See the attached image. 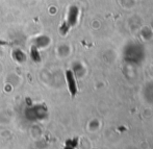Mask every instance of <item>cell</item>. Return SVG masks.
<instances>
[{"instance_id": "1", "label": "cell", "mask_w": 153, "mask_h": 149, "mask_svg": "<svg viewBox=\"0 0 153 149\" xmlns=\"http://www.w3.org/2000/svg\"><path fill=\"white\" fill-rule=\"evenodd\" d=\"M67 80H68V85H69V89H70V92H71V94L72 96L76 94V85H75V81H74V78H73V74L71 71H67Z\"/></svg>"}]
</instances>
